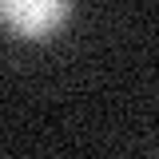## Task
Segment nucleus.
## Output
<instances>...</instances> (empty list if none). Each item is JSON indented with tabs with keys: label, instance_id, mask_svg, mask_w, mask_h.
Here are the masks:
<instances>
[{
	"label": "nucleus",
	"instance_id": "obj_1",
	"mask_svg": "<svg viewBox=\"0 0 159 159\" xmlns=\"http://www.w3.org/2000/svg\"><path fill=\"white\" fill-rule=\"evenodd\" d=\"M68 16V0H0V20L20 36L44 40Z\"/></svg>",
	"mask_w": 159,
	"mask_h": 159
}]
</instances>
